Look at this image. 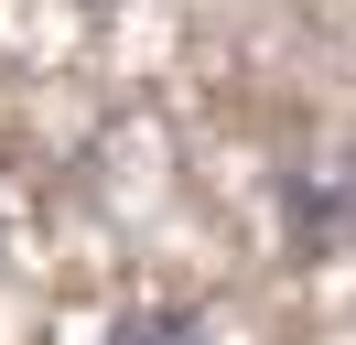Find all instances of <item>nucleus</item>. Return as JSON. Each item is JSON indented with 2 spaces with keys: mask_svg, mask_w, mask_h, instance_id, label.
<instances>
[{
  "mask_svg": "<svg viewBox=\"0 0 356 345\" xmlns=\"http://www.w3.org/2000/svg\"><path fill=\"white\" fill-rule=\"evenodd\" d=\"M108 345H205V323L184 313V302H140V313H119Z\"/></svg>",
  "mask_w": 356,
  "mask_h": 345,
  "instance_id": "obj_1",
  "label": "nucleus"
}]
</instances>
